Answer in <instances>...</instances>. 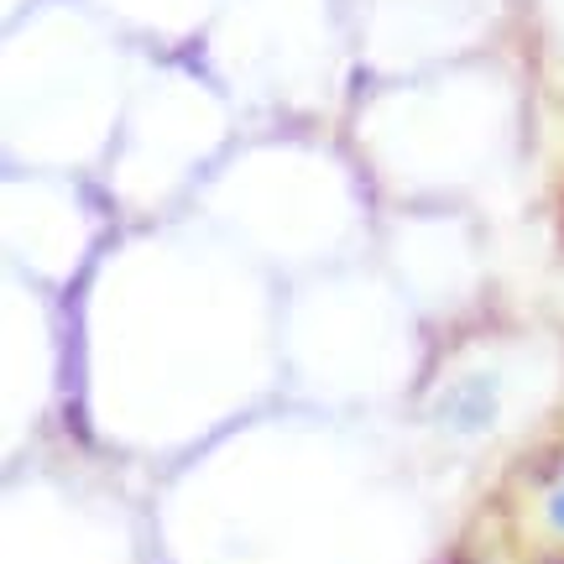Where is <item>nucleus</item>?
I'll list each match as a JSON object with an SVG mask.
<instances>
[{
    "mask_svg": "<svg viewBox=\"0 0 564 564\" xmlns=\"http://www.w3.org/2000/svg\"><path fill=\"white\" fill-rule=\"evenodd\" d=\"M549 512H554V523L564 528V486H560V497H554V507H549Z\"/></svg>",
    "mask_w": 564,
    "mask_h": 564,
    "instance_id": "1",
    "label": "nucleus"
}]
</instances>
